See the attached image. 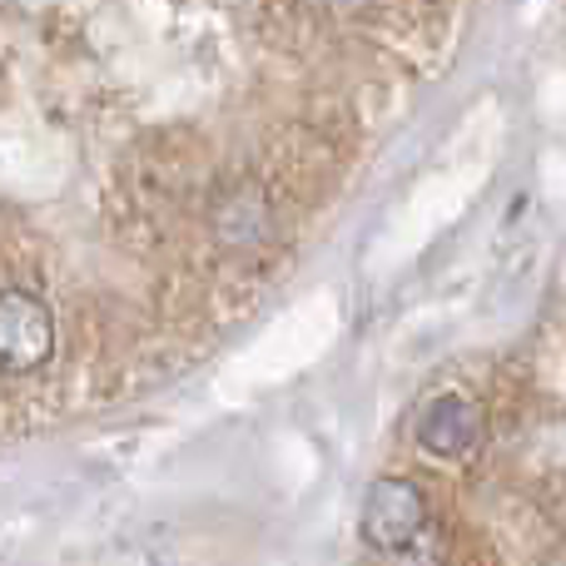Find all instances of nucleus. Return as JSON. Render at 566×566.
I'll list each match as a JSON object with an SVG mask.
<instances>
[{
  "label": "nucleus",
  "instance_id": "obj_1",
  "mask_svg": "<svg viewBox=\"0 0 566 566\" xmlns=\"http://www.w3.org/2000/svg\"><path fill=\"white\" fill-rule=\"evenodd\" d=\"M428 527V497L408 478H378L368 482L358 507V532L373 552H408L418 532Z\"/></svg>",
  "mask_w": 566,
  "mask_h": 566
},
{
  "label": "nucleus",
  "instance_id": "obj_2",
  "mask_svg": "<svg viewBox=\"0 0 566 566\" xmlns=\"http://www.w3.org/2000/svg\"><path fill=\"white\" fill-rule=\"evenodd\" d=\"M55 353V323L50 308L25 289L0 293V368L6 373H35Z\"/></svg>",
  "mask_w": 566,
  "mask_h": 566
},
{
  "label": "nucleus",
  "instance_id": "obj_3",
  "mask_svg": "<svg viewBox=\"0 0 566 566\" xmlns=\"http://www.w3.org/2000/svg\"><path fill=\"white\" fill-rule=\"evenodd\" d=\"M482 432H488V418H482V408L472 398H462V392L432 398L418 418V442L432 458H468V452H478Z\"/></svg>",
  "mask_w": 566,
  "mask_h": 566
}]
</instances>
